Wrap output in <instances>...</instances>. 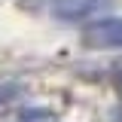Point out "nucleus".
<instances>
[{
	"instance_id": "nucleus-3",
	"label": "nucleus",
	"mask_w": 122,
	"mask_h": 122,
	"mask_svg": "<svg viewBox=\"0 0 122 122\" xmlns=\"http://www.w3.org/2000/svg\"><path fill=\"white\" fill-rule=\"evenodd\" d=\"M18 95H21V86H18V82H3V86H0V104H9Z\"/></svg>"
},
{
	"instance_id": "nucleus-1",
	"label": "nucleus",
	"mask_w": 122,
	"mask_h": 122,
	"mask_svg": "<svg viewBox=\"0 0 122 122\" xmlns=\"http://www.w3.org/2000/svg\"><path fill=\"white\" fill-rule=\"evenodd\" d=\"M86 49H122V18H101L82 30Z\"/></svg>"
},
{
	"instance_id": "nucleus-4",
	"label": "nucleus",
	"mask_w": 122,
	"mask_h": 122,
	"mask_svg": "<svg viewBox=\"0 0 122 122\" xmlns=\"http://www.w3.org/2000/svg\"><path fill=\"white\" fill-rule=\"evenodd\" d=\"M113 86H116V92H119V98H122V67L113 73Z\"/></svg>"
},
{
	"instance_id": "nucleus-2",
	"label": "nucleus",
	"mask_w": 122,
	"mask_h": 122,
	"mask_svg": "<svg viewBox=\"0 0 122 122\" xmlns=\"http://www.w3.org/2000/svg\"><path fill=\"white\" fill-rule=\"evenodd\" d=\"M104 0H52L49 9L58 21H76V18H86L92 15Z\"/></svg>"
},
{
	"instance_id": "nucleus-5",
	"label": "nucleus",
	"mask_w": 122,
	"mask_h": 122,
	"mask_svg": "<svg viewBox=\"0 0 122 122\" xmlns=\"http://www.w3.org/2000/svg\"><path fill=\"white\" fill-rule=\"evenodd\" d=\"M113 122H122V110H116V113H113Z\"/></svg>"
},
{
	"instance_id": "nucleus-6",
	"label": "nucleus",
	"mask_w": 122,
	"mask_h": 122,
	"mask_svg": "<svg viewBox=\"0 0 122 122\" xmlns=\"http://www.w3.org/2000/svg\"><path fill=\"white\" fill-rule=\"evenodd\" d=\"M28 122H34V119H30V116H28Z\"/></svg>"
}]
</instances>
